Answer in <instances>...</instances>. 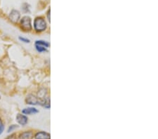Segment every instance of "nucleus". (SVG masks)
I'll return each instance as SVG.
<instances>
[{
  "label": "nucleus",
  "instance_id": "obj_5",
  "mask_svg": "<svg viewBox=\"0 0 158 139\" xmlns=\"http://www.w3.org/2000/svg\"><path fill=\"white\" fill-rule=\"evenodd\" d=\"M16 121L18 124L21 126H25V124H27L28 122V118L26 115H23V114H18L16 115Z\"/></svg>",
  "mask_w": 158,
  "mask_h": 139
},
{
  "label": "nucleus",
  "instance_id": "obj_2",
  "mask_svg": "<svg viewBox=\"0 0 158 139\" xmlns=\"http://www.w3.org/2000/svg\"><path fill=\"white\" fill-rule=\"evenodd\" d=\"M20 27L23 31L30 32L32 30V20L29 16H24L20 20Z\"/></svg>",
  "mask_w": 158,
  "mask_h": 139
},
{
  "label": "nucleus",
  "instance_id": "obj_8",
  "mask_svg": "<svg viewBox=\"0 0 158 139\" xmlns=\"http://www.w3.org/2000/svg\"><path fill=\"white\" fill-rule=\"evenodd\" d=\"M33 134L32 131H25L20 135L19 139H32Z\"/></svg>",
  "mask_w": 158,
  "mask_h": 139
},
{
  "label": "nucleus",
  "instance_id": "obj_6",
  "mask_svg": "<svg viewBox=\"0 0 158 139\" xmlns=\"http://www.w3.org/2000/svg\"><path fill=\"white\" fill-rule=\"evenodd\" d=\"M37 112H39L38 110H37L35 108H32V107L24 108V109L22 110V114L25 115H34V114H36Z\"/></svg>",
  "mask_w": 158,
  "mask_h": 139
},
{
  "label": "nucleus",
  "instance_id": "obj_14",
  "mask_svg": "<svg viewBox=\"0 0 158 139\" xmlns=\"http://www.w3.org/2000/svg\"><path fill=\"white\" fill-rule=\"evenodd\" d=\"M6 139H16V135H15V134H12V135L9 136V137H7Z\"/></svg>",
  "mask_w": 158,
  "mask_h": 139
},
{
  "label": "nucleus",
  "instance_id": "obj_9",
  "mask_svg": "<svg viewBox=\"0 0 158 139\" xmlns=\"http://www.w3.org/2000/svg\"><path fill=\"white\" fill-rule=\"evenodd\" d=\"M35 45L42 46L45 47V48H47V47L49 46V44L48 42L43 41V40H37V41L35 42Z\"/></svg>",
  "mask_w": 158,
  "mask_h": 139
},
{
  "label": "nucleus",
  "instance_id": "obj_13",
  "mask_svg": "<svg viewBox=\"0 0 158 139\" xmlns=\"http://www.w3.org/2000/svg\"><path fill=\"white\" fill-rule=\"evenodd\" d=\"M17 127H18L17 125H11V126H10L8 129V133H10V132H11V131H13L14 129L17 128Z\"/></svg>",
  "mask_w": 158,
  "mask_h": 139
},
{
  "label": "nucleus",
  "instance_id": "obj_1",
  "mask_svg": "<svg viewBox=\"0 0 158 139\" xmlns=\"http://www.w3.org/2000/svg\"><path fill=\"white\" fill-rule=\"evenodd\" d=\"M46 28V23L43 18H36L34 20V29L36 32H43Z\"/></svg>",
  "mask_w": 158,
  "mask_h": 139
},
{
  "label": "nucleus",
  "instance_id": "obj_12",
  "mask_svg": "<svg viewBox=\"0 0 158 139\" xmlns=\"http://www.w3.org/2000/svg\"><path fill=\"white\" fill-rule=\"evenodd\" d=\"M4 130V124L3 123V121H2V119L0 118V135H2Z\"/></svg>",
  "mask_w": 158,
  "mask_h": 139
},
{
  "label": "nucleus",
  "instance_id": "obj_3",
  "mask_svg": "<svg viewBox=\"0 0 158 139\" xmlns=\"http://www.w3.org/2000/svg\"><path fill=\"white\" fill-rule=\"evenodd\" d=\"M25 101H26L27 104H29V105H42L41 100H40L38 97H37V96H35V95H32V94H29V95L27 96Z\"/></svg>",
  "mask_w": 158,
  "mask_h": 139
},
{
  "label": "nucleus",
  "instance_id": "obj_4",
  "mask_svg": "<svg viewBox=\"0 0 158 139\" xmlns=\"http://www.w3.org/2000/svg\"><path fill=\"white\" fill-rule=\"evenodd\" d=\"M20 17V13L17 10H12L9 14V19L13 23H18Z\"/></svg>",
  "mask_w": 158,
  "mask_h": 139
},
{
  "label": "nucleus",
  "instance_id": "obj_10",
  "mask_svg": "<svg viewBox=\"0 0 158 139\" xmlns=\"http://www.w3.org/2000/svg\"><path fill=\"white\" fill-rule=\"evenodd\" d=\"M35 49H36V50L39 53L44 52V51H46V48H45V47H44V46H42L35 45Z\"/></svg>",
  "mask_w": 158,
  "mask_h": 139
},
{
  "label": "nucleus",
  "instance_id": "obj_7",
  "mask_svg": "<svg viewBox=\"0 0 158 139\" xmlns=\"http://www.w3.org/2000/svg\"><path fill=\"white\" fill-rule=\"evenodd\" d=\"M35 139H50V134L44 132V131H40L36 134L35 136Z\"/></svg>",
  "mask_w": 158,
  "mask_h": 139
},
{
  "label": "nucleus",
  "instance_id": "obj_11",
  "mask_svg": "<svg viewBox=\"0 0 158 139\" xmlns=\"http://www.w3.org/2000/svg\"><path fill=\"white\" fill-rule=\"evenodd\" d=\"M18 39L20 42H23V43H25V44H29L30 42V40L28 38H25V37H18Z\"/></svg>",
  "mask_w": 158,
  "mask_h": 139
}]
</instances>
